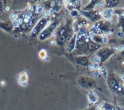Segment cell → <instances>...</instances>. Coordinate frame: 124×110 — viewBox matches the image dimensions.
I'll return each instance as SVG.
<instances>
[{"label":"cell","instance_id":"obj_5","mask_svg":"<svg viewBox=\"0 0 124 110\" xmlns=\"http://www.w3.org/2000/svg\"><path fill=\"white\" fill-rule=\"evenodd\" d=\"M76 37H77V36L75 34L70 38V40H68V43L66 45V50H67V52L70 53L74 50V48L76 47Z\"/></svg>","mask_w":124,"mask_h":110},{"label":"cell","instance_id":"obj_8","mask_svg":"<svg viewBox=\"0 0 124 110\" xmlns=\"http://www.w3.org/2000/svg\"><path fill=\"white\" fill-rule=\"evenodd\" d=\"M76 62H77L78 64H82V65H84V64H86L87 63V60H86V58H84V57H78V58L76 59Z\"/></svg>","mask_w":124,"mask_h":110},{"label":"cell","instance_id":"obj_4","mask_svg":"<svg viewBox=\"0 0 124 110\" xmlns=\"http://www.w3.org/2000/svg\"><path fill=\"white\" fill-rule=\"evenodd\" d=\"M0 28L7 32H12L14 28V24L12 20H6L0 22Z\"/></svg>","mask_w":124,"mask_h":110},{"label":"cell","instance_id":"obj_3","mask_svg":"<svg viewBox=\"0 0 124 110\" xmlns=\"http://www.w3.org/2000/svg\"><path fill=\"white\" fill-rule=\"evenodd\" d=\"M59 23H60V20H56L53 22L49 23L46 26V27L39 35V37H38L39 40L44 41V40L49 39L52 35V34L54 32V31L57 29V28L59 25Z\"/></svg>","mask_w":124,"mask_h":110},{"label":"cell","instance_id":"obj_1","mask_svg":"<svg viewBox=\"0 0 124 110\" xmlns=\"http://www.w3.org/2000/svg\"><path fill=\"white\" fill-rule=\"evenodd\" d=\"M71 28L67 24L62 27L57 28L56 32V42L60 46H63L68 39H70Z\"/></svg>","mask_w":124,"mask_h":110},{"label":"cell","instance_id":"obj_2","mask_svg":"<svg viewBox=\"0 0 124 110\" xmlns=\"http://www.w3.org/2000/svg\"><path fill=\"white\" fill-rule=\"evenodd\" d=\"M50 20H51V17L49 15H45L42 18H41L37 21V23L33 26V28H32L31 33V37H33V38L38 37L40 33L49 23Z\"/></svg>","mask_w":124,"mask_h":110},{"label":"cell","instance_id":"obj_7","mask_svg":"<svg viewBox=\"0 0 124 110\" xmlns=\"http://www.w3.org/2000/svg\"><path fill=\"white\" fill-rule=\"evenodd\" d=\"M113 10L112 9H106V10H105L104 12H103V15H104V17L105 18H107V19H111V18H112V15H113Z\"/></svg>","mask_w":124,"mask_h":110},{"label":"cell","instance_id":"obj_6","mask_svg":"<svg viewBox=\"0 0 124 110\" xmlns=\"http://www.w3.org/2000/svg\"><path fill=\"white\" fill-rule=\"evenodd\" d=\"M19 82L20 83V82H25V84H27V81H28V75L27 74H25V72H22L20 75H19Z\"/></svg>","mask_w":124,"mask_h":110},{"label":"cell","instance_id":"obj_9","mask_svg":"<svg viewBox=\"0 0 124 110\" xmlns=\"http://www.w3.org/2000/svg\"><path fill=\"white\" fill-rule=\"evenodd\" d=\"M94 62L96 63V64H97L100 62V59H99V58H94Z\"/></svg>","mask_w":124,"mask_h":110},{"label":"cell","instance_id":"obj_10","mask_svg":"<svg viewBox=\"0 0 124 110\" xmlns=\"http://www.w3.org/2000/svg\"><path fill=\"white\" fill-rule=\"evenodd\" d=\"M122 80H123L124 81V74H123V75H122Z\"/></svg>","mask_w":124,"mask_h":110}]
</instances>
